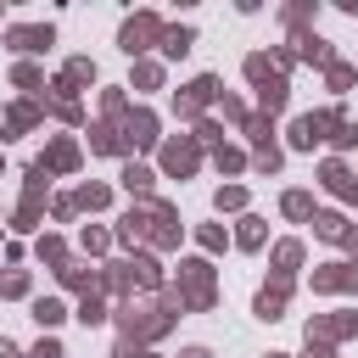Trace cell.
<instances>
[{"instance_id": "obj_18", "label": "cell", "mask_w": 358, "mask_h": 358, "mask_svg": "<svg viewBox=\"0 0 358 358\" xmlns=\"http://www.w3.org/2000/svg\"><path fill=\"white\" fill-rule=\"evenodd\" d=\"M296 257H302V246H296V241H285V246H274V263H280V268H291Z\"/></svg>"}, {"instance_id": "obj_24", "label": "cell", "mask_w": 358, "mask_h": 358, "mask_svg": "<svg viewBox=\"0 0 358 358\" xmlns=\"http://www.w3.org/2000/svg\"><path fill=\"white\" fill-rule=\"evenodd\" d=\"M0 358H17V347H11V341H0Z\"/></svg>"}, {"instance_id": "obj_26", "label": "cell", "mask_w": 358, "mask_h": 358, "mask_svg": "<svg viewBox=\"0 0 358 358\" xmlns=\"http://www.w3.org/2000/svg\"><path fill=\"white\" fill-rule=\"evenodd\" d=\"M274 358H285V352H274Z\"/></svg>"}, {"instance_id": "obj_13", "label": "cell", "mask_w": 358, "mask_h": 358, "mask_svg": "<svg viewBox=\"0 0 358 358\" xmlns=\"http://www.w3.org/2000/svg\"><path fill=\"white\" fill-rule=\"evenodd\" d=\"M123 185L145 196V190H151V168H140V162H129V168H123Z\"/></svg>"}, {"instance_id": "obj_15", "label": "cell", "mask_w": 358, "mask_h": 358, "mask_svg": "<svg viewBox=\"0 0 358 358\" xmlns=\"http://www.w3.org/2000/svg\"><path fill=\"white\" fill-rule=\"evenodd\" d=\"M157 78H162L157 62H140V67H134V84H140V90H157Z\"/></svg>"}, {"instance_id": "obj_14", "label": "cell", "mask_w": 358, "mask_h": 358, "mask_svg": "<svg viewBox=\"0 0 358 358\" xmlns=\"http://www.w3.org/2000/svg\"><path fill=\"white\" fill-rule=\"evenodd\" d=\"M22 291H28V274H22V268H11V274L0 280V296H22Z\"/></svg>"}, {"instance_id": "obj_21", "label": "cell", "mask_w": 358, "mask_h": 358, "mask_svg": "<svg viewBox=\"0 0 358 358\" xmlns=\"http://www.w3.org/2000/svg\"><path fill=\"white\" fill-rule=\"evenodd\" d=\"M257 168H263V173H274V168H280V151H274V145H268V151H257Z\"/></svg>"}, {"instance_id": "obj_5", "label": "cell", "mask_w": 358, "mask_h": 358, "mask_svg": "<svg viewBox=\"0 0 358 358\" xmlns=\"http://www.w3.org/2000/svg\"><path fill=\"white\" fill-rule=\"evenodd\" d=\"M6 39H11V45H17V50H45V45H50V39H56V34H50V28H11V34H6Z\"/></svg>"}, {"instance_id": "obj_7", "label": "cell", "mask_w": 358, "mask_h": 358, "mask_svg": "<svg viewBox=\"0 0 358 358\" xmlns=\"http://www.w3.org/2000/svg\"><path fill=\"white\" fill-rule=\"evenodd\" d=\"M129 140H134V145H151V140H157V117H151V112H134V117H129Z\"/></svg>"}, {"instance_id": "obj_23", "label": "cell", "mask_w": 358, "mask_h": 358, "mask_svg": "<svg viewBox=\"0 0 358 358\" xmlns=\"http://www.w3.org/2000/svg\"><path fill=\"white\" fill-rule=\"evenodd\" d=\"M34 358H62V347H56V341H39V347H34Z\"/></svg>"}, {"instance_id": "obj_16", "label": "cell", "mask_w": 358, "mask_h": 358, "mask_svg": "<svg viewBox=\"0 0 358 358\" xmlns=\"http://www.w3.org/2000/svg\"><path fill=\"white\" fill-rule=\"evenodd\" d=\"M347 84H352V67H347V62H330V90H336V95H341V90H347Z\"/></svg>"}, {"instance_id": "obj_4", "label": "cell", "mask_w": 358, "mask_h": 358, "mask_svg": "<svg viewBox=\"0 0 358 358\" xmlns=\"http://www.w3.org/2000/svg\"><path fill=\"white\" fill-rule=\"evenodd\" d=\"M162 168H168V173H190V168H196V145H190V140H173V145L162 151Z\"/></svg>"}, {"instance_id": "obj_2", "label": "cell", "mask_w": 358, "mask_h": 358, "mask_svg": "<svg viewBox=\"0 0 358 358\" xmlns=\"http://www.w3.org/2000/svg\"><path fill=\"white\" fill-rule=\"evenodd\" d=\"M336 123H341L336 112H308V117L291 123V145H296V151H313V145L324 140V129H336Z\"/></svg>"}, {"instance_id": "obj_8", "label": "cell", "mask_w": 358, "mask_h": 358, "mask_svg": "<svg viewBox=\"0 0 358 358\" xmlns=\"http://www.w3.org/2000/svg\"><path fill=\"white\" fill-rule=\"evenodd\" d=\"M190 39H196L190 28H162V50H168V56H185V50H190Z\"/></svg>"}, {"instance_id": "obj_17", "label": "cell", "mask_w": 358, "mask_h": 358, "mask_svg": "<svg viewBox=\"0 0 358 358\" xmlns=\"http://www.w3.org/2000/svg\"><path fill=\"white\" fill-rule=\"evenodd\" d=\"M78 201H84V207H106V185H84Z\"/></svg>"}, {"instance_id": "obj_1", "label": "cell", "mask_w": 358, "mask_h": 358, "mask_svg": "<svg viewBox=\"0 0 358 358\" xmlns=\"http://www.w3.org/2000/svg\"><path fill=\"white\" fill-rule=\"evenodd\" d=\"M151 39H162V22H157L151 11H140V17H129V22H123V34H117V45H123L129 56H140V50H145Z\"/></svg>"}, {"instance_id": "obj_6", "label": "cell", "mask_w": 358, "mask_h": 358, "mask_svg": "<svg viewBox=\"0 0 358 358\" xmlns=\"http://www.w3.org/2000/svg\"><path fill=\"white\" fill-rule=\"evenodd\" d=\"M185 291H190L196 302H207V296H213V280H207V263H185Z\"/></svg>"}, {"instance_id": "obj_9", "label": "cell", "mask_w": 358, "mask_h": 358, "mask_svg": "<svg viewBox=\"0 0 358 358\" xmlns=\"http://www.w3.org/2000/svg\"><path fill=\"white\" fill-rule=\"evenodd\" d=\"M73 162H78V151H73V140H56V145H50V157H45L39 168H73Z\"/></svg>"}, {"instance_id": "obj_25", "label": "cell", "mask_w": 358, "mask_h": 358, "mask_svg": "<svg viewBox=\"0 0 358 358\" xmlns=\"http://www.w3.org/2000/svg\"><path fill=\"white\" fill-rule=\"evenodd\" d=\"M185 358H213V352H207V347H190V352H185Z\"/></svg>"}, {"instance_id": "obj_20", "label": "cell", "mask_w": 358, "mask_h": 358, "mask_svg": "<svg viewBox=\"0 0 358 358\" xmlns=\"http://www.w3.org/2000/svg\"><path fill=\"white\" fill-rule=\"evenodd\" d=\"M257 241H263V224L246 218V224H241V246H257Z\"/></svg>"}, {"instance_id": "obj_19", "label": "cell", "mask_w": 358, "mask_h": 358, "mask_svg": "<svg viewBox=\"0 0 358 358\" xmlns=\"http://www.w3.org/2000/svg\"><path fill=\"white\" fill-rule=\"evenodd\" d=\"M241 201H246L241 185H224V190H218V207H241Z\"/></svg>"}, {"instance_id": "obj_22", "label": "cell", "mask_w": 358, "mask_h": 358, "mask_svg": "<svg viewBox=\"0 0 358 358\" xmlns=\"http://www.w3.org/2000/svg\"><path fill=\"white\" fill-rule=\"evenodd\" d=\"M78 319H84V324H101L106 313H101V302H84V308H78Z\"/></svg>"}, {"instance_id": "obj_10", "label": "cell", "mask_w": 358, "mask_h": 358, "mask_svg": "<svg viewBox=\"0 0 358 358\" xmlns=\"http://www.w3.org/2000/svg\"><path fill=\"white\" fill-rule=\"evenodd\" d=\"M34 319H39V324H62V319H67V308H62L56 296H39V302H34Z\"/></svg>"}, {"instance_id": "obj_12", "label": "cell", "mask_w": 358, "mask_h": 358, "mask_svg": "<svg viewBox=\"0 0 358 358\" xmlns=\"http://www.w3.org/2000/svg\"><path fill=\"white\" fill-rule=\"evenodd\" d=\"M313 224H319V235H324V241H347V235H352V229H347V218H336V213H324V218H313Z\"/></svg>"}, {"instance_id": "obj_3", "label": "cell", "mask_w": 358, "mask_h": 358, "mask_svg": "<svg viewBox=\"0 0 358 358\" xmlns=\"http://www.w3.org/2000/svg\"><path fill=\"white\" fill-rule=\"evenodd\" d=\"M213 95H218V78H213V73H207V78H196V84H190V90H185V95H179V112H185V117H190V112H196V106H207V101H213Z\"/></svg>"}, {"instance_id": "obj_11", "label": "cell", "mask_w": 358, "mask_h": 358, "mask_svg": "<svg viewBox=\"0 0 358 358\" xmlns=\"http://www.w3.org/2000/svg\"><path fill=\"white\" fill-rule=\"evenodd\" d=\"M280 207H285L291 218H308V213H313V196H308V190H285V201H280Z\"/></svg>"}]
</instances>
